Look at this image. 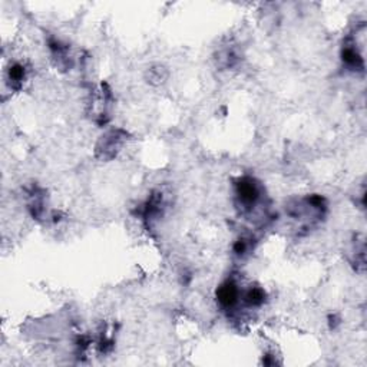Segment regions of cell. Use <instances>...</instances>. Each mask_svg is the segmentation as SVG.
<instances>
[{
  "instance_id": "1",
  "label": "cell",
  "mask_w": 367,
  "mask_h": 367,
  "mask_svg": "<svg viewBox=\"0 0 367 367\" xmlns=\"http://www.w3.org/2000/svg\"><path fill=\"white\" fill-rule=\"evenodd\" d=\"M237 296H238V291L235 288L234 284H224L219 290H218V300L223 306H232L237 300Z\"/></svg>"
},
{
  "instance_id": "2",
  "label": "cell",
  "mask_w": 367,
  "mask_h": 367,
  "mask_svg": "<svg viewBox=\"0 0 367 367\" xmlns=\"http://www.w3.org/2000/svg\"><path fill=\"white\" fill-rule=\"evenodd\" d=\"M240 197L246 203H253L257 198V189L250 181H242L240 184Z\"/></svg>"
}]
</instances>
